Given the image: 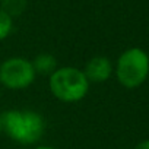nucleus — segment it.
<instances>
[{
	"instance_id": "nucleus-5",
	"label": "nucleus",
	"mask_w": 149,
	"mask_h": 149,
	"mask_svg": "<svg viewBox=\"0 0 149 149\" xmlns=\"http://www.w3.org/2000/svg\"><path fill=\"white\" fill-rule=\"evenodd\" d=\"M114 72L113 63L105 56H95L85 64L84 73L89 84H104L107 82Z\"/></svg>"
},
{
	"instance_id": "nucleus-1",
	"label": "nucleus",
	"mask_w": 149,
	"mask_h": 149,
	"mask_svg": "<svg viewBox=\"0 0 149 149\" xmlns=\"http://www.w3.org/2000/svg\"><path fill=\"white\" fill-rule=\"evenodd\" d=\"M2 132L15 143L31 146L38 143L45 133L44 117L34 110H8L0 114Z\"/></svg>"
},
{
	"instance_id": "nucleus-3",
	"label": "nucleus",
	"mask_w": 149,
	"mask_h": 149,
	"mask_svg": "<svg viewBox=\"0 0 149 149\" xmlns=\"http://www.w3.org/2000/svg\"><path fill=\"white\" fill-rule=\"evenodd\" d=\"M116 78L124 88L133 89L145 84L149 76V56L139 47L127 48L116 63Z\"/></svg>"
},
{
	"instance_id": "nucleus-2",
	"label": "nucleus",
	"mask_w": 149,
	"mask_h": 149,
	"mask_svg": "<svg viewBox=\"0 0 149 149\" xmlns=\"http://www.w3.org/2000/svg\"><path fill=\"white\" fill-rule=\"evenodd\" d=\"M89 86L91 84L88 82L84 70L74 66L57 67L48 79V88L53 97L66 104L84 100L89 92Z\"/></svg>"
},
{
	"instance_id": "nucleus-8",
	"label": "nucleus",
	"mask_w": 149,
	"mask_h": 149,
	"mask_svg": "<svg viewBox=\"0 0 149 149\" xmlns=\"http://www.w3.org/2000/svg\"><path fill=\"white\" fill-rule=\"evenodd\" d=\"M13 28V21L12 18L0 9V41H3L5 38H8L12 32Z\"/></svg>"
},
{
	"instance_id": "nucleus-12",
	"label": "nucleus",
	"mask_w": 149,
	"mask_h": 149,
	"mask_svg": "<svg viewBox=\"0 0 149 149\" xmlns=\"http://www.w3.org/2000/svg\"><path fill=\"white\" fill-rule=\"evenodd\" d=\"M0 98H2V92H0Z\"/></svg>"
},
{
	"instance_id": "nucleus-11",
	"label": "nucleus",
	"mask_w": 149,
	"mask_h": 149,
	"mask_svg": "<svg viewBox=\"0 0 149 149\" xmlns=\"http://www.w3.org/2000/svg\"><path fill=\"white\" fill-rule=\"evenodd\" d=\"M0 133H2V120H0Z\"/></svg>"
},
{
	"instance_id": "nucleus-10",
	"label": "nucleus",
	"mask_w": 149,
	"mask_h": 149,
	"mask_svg": "<svg viewBox=\"0 0 149 149\" xmlns=\"http://www.w3.org/2000/svg\"><path fill=\"white\" fill-rule=\"evenodd\" d=\"M32 149H57V148H53V146H47V145H40V146H35Z\"/></svg>"
},
{
	"instance_id": "nucleus-9",
	"label": "nucleus",
	"mask_w": 149,
	"mask_h": 149,
	"mask_svg": "<svg viewBox=\"0 0 149 149\" xmlns=\"http://www.w3.org/2000/svg\"><path fill=\"white\" fill-rule=\"evenodd\" d=\"M134 149H149V139L139 142V143L134 146Z\"/></svg>"
},
{
	"instance_id": "nucleus-6",
	"label": "nucleus",
	"mask_w": 149,
	"mask_h": 149,
	"mask_svg": "<svg viewBox=\"0 0 149 149\" xmlns=\"http://www.w3.org/2000/svg\"><path fill=\"white\" fill-rule=\"evenodd\" d=\"M31 61H32L35 73H40V74H48V76H51L58 67L57 58L50 53H41V54L35 56L34 60H31Z\"/></svg>"
},
{
	"instance_id": "nucleus-4",
	"label": "nucleus",
	"mask_w": 149,
	"mask_h": 149,
	"mask_svg": "<svg viewBox=\"0 0 149 149\" xmlns=\"http://www.w3.org/2000/svg\"><path fill=\"white\" fill-rule=\"evenodd\" d=\"M35 76L32 61L25 57H9L0 64V85L8 89H25L34 84Z\"/></svg>"
},
{
	"instance_id": "nucleus-7",
	"label": "nucleus",
	"mask_w": 149,
	"mask_h": 149,
	"mask_svg": "<svg viewBox=\"0 0 149 149\" xmlns=\"http://www.w3.org/2000/svg\"><path fill=\"white\" fill-rule=\"evenodd\" d=\"M26 2L28 0H0V9L10 18L19 16L26 9Z\"/></svg>"
}]
</instances>
